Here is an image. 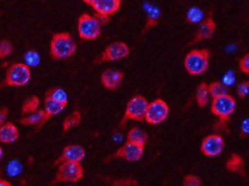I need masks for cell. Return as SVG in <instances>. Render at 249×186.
<instances>
[{
  "label": "cell",
  "mask_w": 249,
  "mask_h": 186,
  "mask_svg": "<svg viewBox=\"0 0 249 186\" xmlns=\"http://www.w3.org/2000/svg\"><path fill=\"white\" fill-rule=\"evenodd\" d=\"M77 51V44L70 33L60 32L53 36L51 42V55L53 58L60 60L69 58Z\"/></svg>",
  "instance_id": "obj_1"
},
{
  "label": "cell",
  "mask_w": 249,
  "mask_h": 186,
  "mask_svg": "<svg viewBox=\"0 0 249 186\" xmlns=\"http://www.w3.org/2000/svg\"><path fill=\"white\" fill-rule=\"evenodd\" d=\"M211 52L208 50H193L184 59L185 70L193 76L204 74L210 66Z\"/></svg>",
  "instance_id": "obj_2"
},
{
  "label": "cell",
  "mask_w": 249,
  "mask_h": 186,
  "mask_svg": "<svg viewBox=\"0 0 249 186\" xmlns=\"http://www.w3.org/2000/svg\"><path fill=\"white\" fill-rule=\"evenodd\" d=\"M58 171L53 184L77 183L84 177V168L81 162L64 161L58 164Z\"/></svg>",
  "instance_id": "obj_3"
},
{
  "label": "cell",
  "mask_w": 249,
  "mask_h": 186,
  "mask_svg": "<svg viewBox=\"0 0 249 186\" xmlns=\"http://www.w3.org/2000/svg\"><path fill=\"white\" fill-rule=\"evenodd\" d=\"M31 71L25 63H14L6 72L5 85L9 86H23L28 84Z\"/></svg>",
  "instance_id": "obj_4"
},
{
  "label": "cell",
  "mask_w": 249,
  "mask_h": 186,
  "mask_svg": "<svg viewBox=\"0 0 249 186\" xmlns=\"http://www.w3.org/2000/svg\"><path fill=\"white\" fill-rule=\"evenodd\" d=\"M101 24L94 16L83 14L78 19V31L83 40L92 41L101 35Z\"/></svg>",
  "instance_id": "obj_5"
},
{
  "label": "cell",
  "mask_w": 249,
  "mask_h": 186,
  "mask_svg": "<svg viewBox=\"0 0 249 186\" xmlns=\"http://www.w3.org/2000/svg\"><path fill=\"white\" fill-rule=\"evenodd\" d=\"M148 106L147 100L142 95H135L127 103L125 110L124 117L122 121V126L128 120H144L145 112Z\"/></svg>",
  "instance_id": "obj_6"
},
{
  "label": "cell",
  "mask_w": 249,
  "mask_h": 186,
  "mask_svg": "<svg viewBox=\"0 0 249 186\" xmlns=\"http://www.w3.org/2000/svg\"><path fill=\"white\" fill-rule=\"evenodd\" d=\"M236 106V99L227 93L213 98L212 103V113L218 117L219 119L230 120V117L235 113Z\"/></svg>",
  "instance_id": "obj_7"
},
{
  "label": "cell",
  "mask_w": 249,
  "mask_h": 186,
  "mask_svg": "<svg viewBox=\"0 0 249 186\" xmlns=\"http://www.w3.org/2000/svg\"><path fill=\"white\" fill-rule=\"evenodd\" d=\"M169 113L170 109L168 104L163 99L158 98L151 103H148L144 120L151 125H157L167 119Z\"/></svg>",
  "instance_id": "obj_8"
},
{
  "label": "cell",
  "mask_w": 249,
  "mask_h": 186,
  "mask_svg": "<svg viewBox=\"0 0 249 186\" xmlns=\"http://www.w3.org/2000/svg\"><path fill=\"white\" fill-rule=\"evenodd\" d=\"M144 147L145 146L143 145H139V144H135L127 141L122 148H120L110 157V159L121 158V159H124L128 162L140 161L143 155Z\"/></svg>",
  "instance_id": "obj_9"
},
{
  "label": "cell",
  "mask_w": 249,
  "mask_h": 186,
  "mask_svg": "<svg viewBox=\"0 0 249 186\" xmlns=\"http://www.w3.org/2000/svg\"><path fill=\"white\" fill-rule=\"evenodd\" d=\"M130 53V48L124 42H115L109 45L102 52L100 57L95 61L96 63H103L106 61H117L127 57Z\"/></svg>",
  "instance_id": "obj_10"
},
{
  "label": "cell",
  "mask_w": 249,
  "mask_h": 186,
  "mask_svg": "<svg viewBox=\"0 0 249 186\" xmlns=\"http://www.w3.org/2000/svg\"><path fill=\"white\" fill-rule=\"evenodd\" d=\"M225 142L219 134H213L206 137L201 145V152L208 157L218 156L224 150Z\"/></svg>",
  "instance_id": "obj_11"
},
{
  "label": "cell",
  "mask_w": 249,
  "mask_h": 186,
  "mask_svg": "<svg viewBox=\"0 0 249 186\" xmlns=\"http://www.w3.org/2000/svg\"><path fill=\"white\" fill-rule=\"evenodd\" d=\"M86 157V151L82 146L69 145L64 148L61 155L55 161L54 165H58L64 161L82 162Z\"/></svg>",
  "instance_id": "obj_12"
},
{
  "label": "cell",
  "mask_w": 249,
  "mask_h": 186,
  "mask_svg": "<svg viewBox=\"0 0 249 186\" xmlns=\"http://www.w3.org/2000/svg\"><path fill=\"white\" fill-rule=\"evenodd\" d=\"M124 78V74L114 69H107L101 75L102 85L109 90L118 89Z\"/></svg>",
  "instance_id": "obj_13"
},
{
  "label": "cell",
  "mask_w": 249,
  "mask_h": 186,
  "mask_svg": "<svg viewBox=\"0 0 249 186\" xmlns=\"http://www.w3.org/2000/svg\"><path fill=\"white\" fill-rule=\"evenodd\" d=\"M215 29H216V23L214 22L213 17L212 16L208 17L206 19L200 22V25L198 27L195 38L192 41V44L201 42L203 40L211 39L213 36Z\"/></svg>",
  "instance_id": "obj_14"
},
{
  "label": "cell",
  "mask_w": 249,
  "mask_h": 186,
  "mask_svg": "<svg viewBox=\"0 0 249 186\" xmlns=\"http://www.w3.org/2000/svg\"><path fill=\"white\" fill-rule=\"evenodd\" d=\"M122 5V0H93L91 7L96 13L112 16L116 14Z\"/></svg>",
  "instance_id": "obj_15"
},
{
  "label": "cell",
  "mask_w": 249,
  "mask_h": 186,
  "mask_svg": "<svg viewBox=\"0 0 249 186\" xmlns=\"http://www.w3.org/2000/svg\"><path fill=\"white\" fill-rule=\"evenodd\" d=\"M52 117L46 113L45 110H37L28 117L22 118L19 122L24 126H31V125H38V129H40Z\"/></svg>",
  "instance_id": "obj_16"
},
{
  "label": "cell",
  "mask_w": 249,
  "mask_h": 186,
  "mask_svg": "<svg viewBox=\"0 0 249 186\" xmlns=\"http://www.w3.org/2000/svg\"><path fill=\"white\" fill-rule=\"evenodd\" d=\"M19 137L18 129L13 122H4L0 125V143L12 144Z\"/></svg>",
  "instance_id": "obj_17"
},
{
  "label": "cell",
  "mask_w": 249,
  "mask_h": 186,
  "mask_svg": "<svg viewBox=\"0 0 249 186\" xmlns=\"http://www.w3.org/2000/svg\"><path fill=\"white\" fill-rule=\"evenodd\" d=\"M147 134L139 127L132 128L127 135V141L145 146L147 143Z\"/></svg>",
  "instance_id": "obj_18"
},
{
  "label": "cell",
  "mask_w": 249,
  "mask_h": 186,
  "mask_svg": "<svg viewBox=\"0 0 249 186\" xmlns=\"http://www.w3.org/2000/svg\"><path fill=\"white\" fill-rule=\"evenodd\" d=\"M209 85L206 83H202L196 90V101L200 108H205L210 101Z\"/></svg>",
  "instance_id": "obj_19"
},
{
  "label": "cell",
  "mask_w": 249,
  "mask_h": 186,
  "mask_svg": "<svg viewBox=\"0 0 249 186\" xmlns=\"http://www.w3.org/2000/svg\"><path fill=\"white\" fill-rule=\"evenodd\" d=\"M44 104H45V109L44 110L51 117L60 114L65 109V107H66V104H62V103L56 102L53 99L49 98V97H45Z\"/></svg>",
  "instance_id": "obj_20"
},
{
  "label": "cell",
  "mask_w": 249,
  "mask_h": 186,
  "mask_svg": "<svg viewBox=\"0 0 249 186\" xmlns=\"http://www.w3.org/2000/svg\"><path fill=\"white\" fill-rule=\"evenodd\" d=\"M226 168L229 172H232V173H243L244 172L243 158L239 154L233 153L226 163Z\"/></svg>",
  "instance_id": "obj_21"
},
{
  "label": "cell",
  "mask_w": 249,
  "mask_h": 186,
  "mask_svg": "<svg viewBox=\"0 0 249 186\" xmlns=\"http://www.w3.org/2000/svg\"><path fill=\"white\" fill-rule=\"evenodd\" d=\"M82 121V114L80 111H74L70 116H68L62 124V129L64 132L78 126Z\"/></svg>",
  "instance_id": "obj_22"
},
{
  "label": "cell",
  "mask_w": 249,
  "mask_h": 186,
  "mask_svg": "<svg viewBox=\"0 0 249 186\" xmlns=\"http://www.w3.org/2000/svg\"><path fill=\"white\" fill-rule=\"evenodd\" d=\"M46 97L52 98L56 102L62 103V104H68V96L66 94V92L59 87H53L49 89L46 92Z\"/></svg>",
  "instance_id": "obj_23"
},
{
  "label": "cell",
  "mask_w": 249,
  "mask_h": 186,
  "mask_svg": "<svg viewBox=\"0 0 249 186\" xmlns=\"http://www.w3.org/2000/svg\"><path fill=\"white\" fill-rule=\"evenodd\" d=\"M228 90H229L228 86L225 85L223 83H220V82H214V83H212L209 85L210 95L213 98H215V97L227 94Z\"/></svg>",
  "instance_id": "obj_24"
},
{
  "label": "cell",
  "mask_w": 249,
  "mask_h": 186,
  "mask_svg": "<svg viewBox=\"0 0 249 186\" xmlns=\"http://www.w3.org/2000/svg\"><path fill=\"white\" fill-rule=\"evenodd\" d=\"M40 106V100L37 96H31L26 99L22 105V114L28 115L38 110Z\"/></svg>",
  "instance_id": "obj_25"
},
{
  "label": "cell",
  "mask_w": 249,
  "mask_h": 186,
  "mask_svg": "<svg viewBox=\"0 0 249 186\" xmlns=\"http://www.w3.org/2000/svg\"><path fill=\"white\" fill-rule=\"evenodd\" d=\"M204 12L198 7H191L186 14L188 23H200L203 20Z\"/></svg>",
  "instance_id": "obj_26"
},
{
  "label": "cell",
  "mask_w": 249,
  "mask_h": 186,
  "mask_svg": "<svg viewBox=\"0 0 249 186\" xmlns=\"http://www.w3.org/2000/svg\"><path fill=\"white\" fill-rule=\"evenodd\" d=\"M14 51L13 44L8 40L0 41V58H5Z\"/></svg>",
  "instance_id": "obj_27"
},
{
  "label": "cell",
  "mask_w": 249,
  "mask_h": 186,
  "mask_svg": "<svg viewBox=\"0 0 249 186\" xmlns=\"http://www.w3.org/2000/svg\"><path fill=\"white\" fill-rule=\"evenodd\" d=\"M24 59L28 66H37L40 63V55L34 51H29L26 52Z\"/></svg>",
  "instance_id": "obj_28"
},
{
  "label": "cell",
  "mask_w": 249,
  "mask_h": 186,
  "mask_svg": "<svg viewBox=\"0 0 249 186\" xmlns=\"http://www.w3.org/2000/svg\"><path fill=\"white\" fill-rule=\"evenodd\" d=\"M182 184L184 186H200L203 184V182L199 177L189 175L183 178Z\"/></svg>",
  "instance_id": "obj_29"
},
{
  "label": "cell",
  "mask_w": 249,
  "mask_h": 186,
  "mask_svg": "<svg viewBox=\"0 0 249 186\" xmlns=\"http://www.w3.org/2000/svg\"><path fill=\"white\" fill-rule=\"evenodd\" d=\"M237 92H238V94H239L240 98H242V99H245V98H246V97L249 95V81H246V82H243V83H241V84L238 85V88H237Z\"/></svg>",
  "instance_id": "obj_30"
},
{
  "label": "cell",
  "mask_w": 249,
  "mask_h": 186,
  "mask_svg": "<svg viewBox=\"0 0 249 186\" xmlns=\"http://www.w3.org/2000/svg\"><path fill=\"white\" fill-rule=\"evenodd\" d=\"M20 170H21V167H20V164L18 161H13L8 166V174L10 176H17V175H18Z\"/></svg>",
  "instance_id": "obj_31"
},
{
  "label": "cell",
  "mask_w": 249,
  "mask_h": 186,
  "mask_svg": "<svg viewBox=\"0 0 249 186\" xmlns=\"http://www.w3.org/2000/svg\"><path fill=\"white\" fill-rule=\"evenodd\" d=\"M228 121L229 120H224V119H219L218 122H216L213 125V130L215 132H229L228 130Z\"/></svg>",
  "instance_id": "obj_32"
},
{
  "label": "cell",
  "mask_w": 249,
  "mask_h": 186,
  "mask_svg": "<svg viewBox=\"0 0 249 186\" xmlns=\"http://www.w3.org/2000/svg\"><path fill=\"white\" fill-rule=\"evenodd\" d=\"M239 67L241 69V71L243 73H245L246 75L249 74V54L247 53L241 60H240V64Z\"/></svg>",
  "instance_id": "obj_33"
},
{
  "label": "cell",
  "mask_w": 249,
  "mask_h": 186,
  "mask_svg": "<svg viewBox=\"0 0 249 186\" xmlns=\"http://www.w3.org/2000/svg\"><path fill=\"white\" fill-rule=\"evenodd\" d=\"M249 134V118H246L243 123H242V127H241V134H240V138L242 139H246Z\"/></svg>",
  "instance_id": "obj_34"
},
{
  "label": "cell",
  "mask_w": 249,
  "mask_h": 186,
  "mask_svg": "<svg viewBox=\"0 0 249 186\" xmlns=\"http://www.w3.org/2000/svg\"><path fill=\"white\" fill-rule=\"evenodd\" d=\"M138 182L132 180V179H126V180H119L113 183V186H137Z\"/></svg>",
  "instance_id": "obj_35"
},
{
  "label": "cell",
  "mask_w": 249,
  "mask_h": 186,
  "mask_svg": "<svg viewBox=\"0 0 249 186\" xmlns=\"http://www.w3.org/2000/svg\"><path fill=\"white\" fill-rule=\"evenodd\" d=\"M95 17V18L98 20V22L101 24V25H104V24H107L109 23L110 21V16L108 15H105V14H100V13H96L93 15Z\"/></svg>",
  "instance_id": "obj_36"
},
{
  "label": "cell",
  "mask_w": 249,
  "mask_h": 186,
  "mask_svg": "<svg viewBox=\"0 0 249 186\" xmlns=\"http://www.w3.org/2000/svg\"><path fill=\"white\" fill-rule=\"evenodd\" d=\"M158 24V19L157 17H155V16H148L147 19H146V23H145V27H144V30L146 29H149L153 26H156Z\"/></svg>",
  "instance_id": "obj_37"
},
{
  "label": "cell",
  "mask_w": 249,
  "mask_h": 186,
  "mask_svg": "<svg viewBox=\"0 0 249 186\" xmlns=\"http://www.w3.org/2000/svg\"><path fill=\"white\" fill-rule=\"evenodd\" d=\"M9 115V110L6 107L0 108V125H2Z\"/></svg>",
  "instance_id": "obj_38"
},
{
  "label": "cell",
  "mask_w": 249,
  "mask_h": 186,
  "mask_svg": "<svg viewBox=\"0 0 249 186\" xmlns=\"http://www.w3.org/2000/svg\"><path fill=\"white\" fill-rule=\"evenodd\" d=\"M235 82V77H234V74L232 73V72H229V73H227L226 75H225V77H224V85H230L231 84H233Z\"/></svg>",
  "instance_id": "obj_39"
},
{
  "label": "cell",
  "mask_w": 249,
  "mask_h": 186,
  "mask_svg": "<svg viewBox=\"0 0 249 186\" xmlns=\"http://www.w3.org/2000/svg\"><path fill=\"white\" fill-rule=\"evenodd\" d=\"M12 184L10 182H7L5 180H2L0 179V186H11Z\"/></svg>",
  "instance_id": "obj_40"
},
{
  "label": "cell",
  "mask_w": 249,
  "mask_h": 186,
  "mask_svg": "<svg viewBox=\"0 0 249 186\" xmlns=\"http://www.w3.org/2000/svg\"><path fill=\"white\" fill-rule=\"evenodd\" d=\"M86 4H88V5H89V6H91V4H92V2H93V0H83Z\"/></svg>",
  "instance_id": "obj_41"
},
{
  "label": "cell",
  "mask_w": 249,
  "mask_h": 186,
  "mask_svg": "<svg viewBox=\"0 0 249 186\" xmlns=\"http://www.w3.org/2000/svg\"><path fill=\"white\" fill-rule=\"evenodd\" d=\"M3 150H2V148L0 147V161H1V159H2V157H3Z\"/></svg>",
  "instance_id": "obj_42"
}]
</instances>
